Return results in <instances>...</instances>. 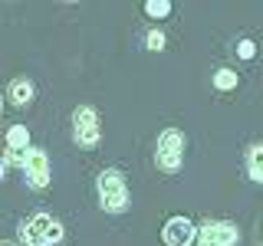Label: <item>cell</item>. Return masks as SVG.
<instances>
[{
  "label": "cell",
  "mask_w": 263,
  "mask_h": 246,
  "mask_svg": "<svg viewBox=\"0 0 263 246\" xmlns=\"http://www.w3.org/2000/svg\"><path fill=\"white\" fill-rule=\"evenodd\" d=\"M155 164L164 171V174H175L184 164V135L178 128H164L158 135V145H155Z\"/></svg>",
  "instance_id": "cell-3"
},
{
  "label": "cell",
  "mask_w": 263,
  "mask_h": 246,
  "mask_svg": "<svg viewBox=\"0 0 263 246\" xmlns=\"http://www.w3.org/2000/svg\"><path fill=\"white\" fill-rule=\"evenodd\" d=\"M161 240L164 246H191L197 243V227L187 217H171L161 230Z\"/></svg>",
  "instance_id": "cell-7"
},
{
  "label": "cell",
  "mask_w": 263,
  "mask_h": 246,
  "mask_svg": "<svg viewBox=\"0 0 263 246\" xmlns=\"http://www.w3.org/2000/svg\"><path fill=\"white\" fill-rule=\"evenodd\" d=\"M240 243V230L227 220H208L197 227V246H237Z\"/></svg>",
  "instance_id": "cell-5"
},
{
  "label": "cell",
  "mask_w": 263,
  "mask_h": 246,
  "mask_svg": "<svg viewBox=\"0 0 263 246\" xmlns=\"http://www.w3.org/2000/svg\"><path fill=\"white\" fill-rule=\"evenodd\" d=\"M99 138H102V128H99V112L92 105H79L72 112V141L79 148H96Z\"/></svg>",
  "instance_id": "cell-4"
},
{
  "label": "cell",
  "mask_w": 263,
  "mask_h": 246,
  "mask_svg": "<svg viewBox=\"0 0 263 246\" xmlns=\"http://www.w3.org/2000/svg\"><path fill=\"white\" fill-rule=\"evenodd\" d=\"M247 174L257 180V184H263V145H253L247 151Z\"/></svg>",
  "instance_id": "cell-10"
},
{
  "label": "cell",
  "mask_w": 263,
  "mask_h": 246,
  "mask_svg": "<svg viewBox=\"0 0 263 246\" xmlns=\"http://www.w3.org/2000/svg\"><path fill=\"white\" fill-rule=\"evenodd\" d=\"M63 240V223L53 220L49 213H33L20 227V243L23 246H53Z\"/></svg>",
  "instance_id": "cell-2"
},
{
  "label": "cell",
  "mask_w": 263,
  "mask_h": 246,
  "mask_svg": "<svg viewBox=\"0 0 263 246\" xmlns=\"http://www.w3.org/2000/svg\"><path fill=\"white\" fill-rule=\"evenodd\" d=\"M7 151H16V154L30 151V131H27V125H10V128H7Z\"/></svg>",
  "instance_id": "cell-9"
},
{
  "label": "cell",
  "mask_w": 263,
  "mask_h": 246,
  "mask_svg": "<svg viewBox=\"0 0 263 246\" xmlns=\"http://www.w3.org/2000/svg\"><path fill=\"white\" fill-rule=\"evenodd\" d=\"M237 56H240V59H253V56H257V43H253V39H240V43H237Z\"/></svg>",
  "instance_id": "cell-14"
},
{
  "label": "cell",
  "mask_w": 263,
  "mask_h": 246,
  "mask_svg": "<svg viewBox=\"0 0 263 246\" xmlns=\"http://www.w3.org/2000/svg\"><path fill=\"white\" fill-rule=\"evenodd\" d=\"M4 246H13V243H4Z\"/></svg>",
  "instance_id": "cell-15"
},
{
  "label": "cell",
  "mask_w": 263,
  "mask_h": 246,
  "mask_svg": "<svg viewBox=\"0 0 263 246\" xmlns=\"http://www.w3.org/2000/svg\"><path fill=\"white\" fill-rule=\"evenodd\" d=\"M96 191H99V203L105 213H125L128 210V187L119 168H105L96 177Z\"/></svg>",
  "instance_id": "cell-1"
},
{
  "label": "cell",
  "mask_w": 263,
  "mask_h": 246,
  "mask_svg": "<svg viewBox=\"0 0 263 246\" xmlns=\"http://www.w3.org/2000/svg\"><path fill=\"white\" fill-rule=\"evenodd\" d=\"M237 82H240V76H237L234 69H217L214 72V89H217V92H230V89H237Z\"/></svg>",
  "instance_id": "cell-11"
},
{
  "label": "cell",
  "mask_w": 263,
  "mask_h": 246,
  "mask_svg": "<svg viewBox=\"0 0 263 246\" xmlns=\"http://www.w3.org/2000/svg\"><path fill=\"white\" fill-rule=\"evenodd\" d=\"M7 98H10L13 105H30L33 102V82L30 79H13L10 86H7Z\"/></svg>",
  "instance_id": "cell-8"
},
{
  "label": "cell",
  "mask_w": 263,
  "mask_h": 246,
  "mask_svg": "<svg viewBox=\"0 0 263 246\" xmlns=\"http://www.w3.org/2000/svg\"><path fill=\"white\" fill-rule=\"evenodd\" d=\"M145 43H148V49H152V53H161V49H164V33H161V30H152V33L145 36Z\"/></svg>",
  "instance_id": "cell-13"
},
{
  "label": "cell",
  "mask_w": 263,
  "mask_h": 246,
  "mask_svg": "<svg viewBox=\"0 0 263 246\" xmlns=\"http://www.w3.org/2000/svg\"><path fill=\"white\" fill-rule=\"evenodd\" d=\"M145 13L152 16V20H164V16L171 13V4H168V0H148V4H145Z\"/></svg>",
  "instance_id": "cell-12"
},
{
  "label": "cell",
  "mask_w": 263,
  "mask_h": 246,
  "mask_svg": "<svg viewBox=\"0 0 263 246\" xmlns=\"http://www.w3.org/2000/svg\"><path fill=\"white\" fill-rule=\"evenodd\" d=\"M23 174H27L30 187H36V191H43L49 187V158L43 148H30L27 158H23Z\"/></svg>",
  "instance_id": "cell-6"
}]
</instances>
